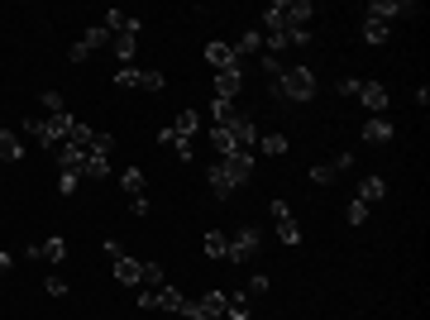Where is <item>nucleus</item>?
Segmentation results:
<instances>
[{"label": "nucleus", "instance_id": "nucleus-20", "mask_svg": "<svg viewBox=\"0 0 430 320\" xmlns=\"http://www.w3.org/2000/svg\"><path fill=\"white\" fill-rule=\"evenodd\" d=\"M115 277H120L125 287H139V282H143V263H139V258H129V254H120V258H115Z\"/></svg>", "mask_w": 430, "mask_h": 320}, {"label": "nucleus", "instance_id": "nucleus-30", "mask_svg": "<svg viewBox=\"0 0 430 320\" xmlns=\"http://www.w3.org/2000/svg\"><path fill=\"white\" fill-rule=\"evenodd\" d=\"M244 53H263V33H258V29H249V33L235 43V58H244Z\"/></svg>", "mask_w": 430, "mask_h": 320}, {"label": "nucleus", "instance_id": "nucleus-7", "mask_svg": "<svg viewBox=\"0 0 430 320\" xmlns=\"http://www.w3.org/2000/svg\"><path fill=\"white\" fill-rule=\"evenodd\" d=\"M120 187H125V196H129V210H134V215H148V196H143V172L139 167H125V172H120Z\"/></svg>", "mask_w": 430, "mask_h": 320}, {"label": "nucleus", "instance_id": "nucleus-14", "mask_svg": "<svg viewBox=\"0 0 430 320\" xmlns=\"http://www.w3.org/2000/svg\"><path fill=\"white\" fill-rule=\"evenodd\" d=\"M29 258L34 263H39V258H43V263H63L67 258V239L63 234H48L43 244H29Z\"/></svg>", "mask_w": 430, "mask_h": 320}, {"label": "nucleus", "instance_id": "nucleus-42", "mask_svg": "<svg viewBox=\"0 0 430 320\" xmlns=\"http://www.w3.org/2000/svg\"><path fill=\"white\" fill-rule=\"evenodd\" d=\"M292 43H297V48L311 43V29H287V48H292Z\"/></svg>", "mask_w": 430, "mask_h": 320}, {"label": "nucleus", "instance_id": "nucleus-10", "mask_svg": "<svg viewBox=\"0 0 430 320\" xmlns=\"http://www.w3.org/2000/svg\"><path fill=\"white\" fill-rule=\"evenodd\" d=\"M230 134H235V144H239V153H254L258 148V125L254 120H249V115H235V120H230Z\"/></svg>", "mask_w": 430, "mask_h": 320}, {"label": "nucleus", "instance_id": "nucleus-35", "mask_svg": "<svg viewBox=\"0 0 430 320\" xmlns=\"http://www.w3.org/2000/svg\"><path fill=\"white\" fill-rule=\"evenodd\" d=\"M344 220H349L354 229H359V224L368 220V201H359V196H354V201H349V215H344Z\"/></svg>", "mask_w": 430, "mask_h": 320}, {"label": "nucleus", "instance_id": "nucleus-8", "mask_svg": "<svg viewBox=\"0 0 430 320\" xmlns=\"http://www.w3.org/2000/svg\"><path fill=\"white\" fill-rule=\"evenodd\" d=\"M106 43H111V29H106V24H91V29L72 43V63H86V58H91L96 48H106Z\"/></svg>", "mask_w": 430, "mask_h": 320}, {"label": "nucleus", "instance_id": "nucleus-4", "mask_svg": "<svg viewBox=\"0 0 430 320\" xmlns=\"http://www.w3.org/2000/svg\"><path fill=\"white\" fill-rule=\"evenodd\" d=\"M258 249H263V229H258V224H244V229H239L235 239H230L225 258H230V263H249V258H254Z\"/></svg>", "mask_w": 430, "mask_h": 320}, {"label": "nucleus", "instance_id": "nucleus-27", "mask_svg": "<svg viewBox=\"0 0 430 320\" xmlns=\"http://www.w3.org/2000/svg\"><path fill=\"white\" fill-rule=\"evenodd\" d=\"M201 244H206L210 258H225V249H230V234H225V229H206V239H201Z\"/></svg>", "mask_w": 430, "mask_h": 320}, {"label": "nucleus", "instance_id": "nucleus-22", "mask_svg": "<svg viewBox=\"0 0 430 320\" xmlns=\"http://www.w3.org/2000/svg\"><path fill=\"white\" fill-rule=\"evenodd\" d=\"M210 144H215V153H220V158H235V153H239L235 134H230L225 125H215V129H210Z\"/></svg>", "mask_w": 430, "mask_h": 320}, {"label": "nucleus", "instance_id": "nucleus-33", "mask_svg": "<svg viewBox=\"0 0 430 320\" xmlns=\"http://www.w3.org/2000/svg\"><path fill=\"white\" fill-rule=\"evenodd\" d=\"M210 115H215V125H230V120H235V100H210Z\"/></svg>", "mask_w": 430, "mask_h": 320}, {"label": "nucleus", "instance_id": "nucleus-1", "mask_svg": "<svg viewBox=\"0 0 430 320\" xmlns=\"http://www.w3.org/2000/svg\"><path fill=\"white\" fill-rule=\"evenodd\" d=\"M206 177H210V192L220 196V201H230V196L254 177V153H235V158H220L215 167H206Z\"/></svg>", "mask_w": 430, "mask_h": 320}, {"label": "nucleus", "instance_id": "nucleus-17", "mask_svg": "<svg viewBox=\"0 0 430 320\" xmlns=\"http://www.w3.org/2000/svg\"><path fill=\"white\" fill-rule=\"evenodd\" d=\"M206 63L215 67V72H225V67H239V58H235V48H230L225 38H210L206 43Z\"/></svg>", "mask_w": 430, "mask_h": 320}, {"label": "nucleus", "instance_id": "nucleus-28", "mask_svg": "<svg viewBox=\"0 0 430 320\" xmlns=\"http://www.w3.org/2000/svg\"><path fill=\"white\" fill-rule=\"evenodd\" d=\"M143 77H148V72H139V67H120V72H115V86H120V91H134V86H143Z\"/></svg>", "mask_w": 430, "mask_h": 320}, {"label": "nucleus", "instance_id": "nucleus-43", "mask_svg": "<svg viewBox=\"0 0 430 320\" xmlns=\"http://www.w3.org/2000/svg\"><path fill=\"white\" fill-rule=\"evenodd\" d=\"M339 96H354V100H359V81H354V77H339Z\"/></svg>", "mask_w": 430, "mask_h": 320}, {"label": "nucleus", "instance_id": "nucleus-5", "mask_svg": "<svg viewBox=\"0 0 430 320\" xmlns=\"http://www.w3.org/2000/svg\"><path fill=\"white\" fill-rule=\"evenodd\" d=\"M416 15H421L416 0H373L368 5V19H378V24H387V19H416Z\"/></svg>", "mask_w": 430, "mask_h": 320}, {"label": "nucleus", "instance_id": "nucleus-32", "mask_svg": "<svg viewBox=\"0 0 430 320\" xmlns=\"http://www.w3.org/2000/svg\"><path fill=\"white\" fill-rule=\"evenodd\" d=\"M263 291H268V277H263V272H254V277L244 282V291H239V296H244V301H254V296H263Z\"/></svg>", "mask_w": 430, "mask_h": 320}, {"label": "nucleus", "instance_id": "nucleus-15", "mask_svg": "<svg viewBox=\"0 0 430 320\" xmlns=\"http://www.w3.org/2000/svg\"><path fill=\"white\" fill-rule=\"evenodd\" d=\"M359 100H364L373 115H382L387 110V100H392V91H387L382 81H359Z\"/></svg>", "mask_w": 430, "mask_h": 320}, {"label": "nucleus", "instance_id": "nucleus-11", "mask_svg": "<svg viewBox=\"0 0 430 320\" xmlns=\"http://www.w3.org/2000/svg\"><path fill=\"white\" fill-rule=\"evenodd\" d=\"M244 91V67H225L215 72V100H235Z\"/></svg>", "mask_w": 430, "mask_h": 320}, {"label": "nucleus", "instance_id": "nucleus-41", "mask_svg": "<svg viewBox=\"0 0 430 320\" xmlns=\"http://www.w3.org/2000/svg\"><path fill=\"white\" fill-rule=\"evenodd\" d=\"M43 287H48V296H67V277H58V272H53Z\"/></svg>", "mask_w": 430, "mask_h": 320}, {"label": "nucleus", "instance_id": "nucleus-6", "mask_svg": "<svg viewBox=\"0 0 430 320\" xmlns=\"http://www.w3.org/2000/svg\"><path fill=\"white\" fill-rule=\"evenodd\" d=\"M272 229H277L282 244H302V224H297V215H292L287 201H272Z\"/></svg>", "mask_w": 430, "mask_h": 320}, {"label": "nucleus", "instance_id": "nucleus-26", "mask_svg": "<svg viewBox=\"0 0 430 320\" xmlns=\"http://www.w3.org/2000/svg\"><path fill=\"white\" fill-rule=\"evenodd\" d=\"M258 153H268V158H282V153H287V134H258Z\"/></svg>", "mask_w": 430, "mask_h": 320}, {"label": "nucleus", "instance_id": "nucleus-13", "mask_svg": "<svg viewBox=\"0 0 430 320\" xmlns=\"http://www.w3.org/2000/svg\"><path fill=\"white\" fill-rule=\"evenodd\" d=\"M311 15H316V5H311V0H282L287 29H311Z\"/></svg>", "mask_w": 430, "mask_h": 320}, {"label": "nucleus", "instance_id": "nucleus-2", "mask_svg": "<svg viewBox=\"0 0 430 320\" xmlns=\"http://www.w3.org/2000/svg\"><path fill=\"white\" fill-rule=\"evenodd\" d=\"M272 81H277L272 91L282 100H311L316 96V72H311V67H282Z\"/></svg>", "mask_w": 430, "mask_h": 320}, {"label": "nucleus", "instance_id": "nucleus-29", "mask_svg": "<svg viewBox=\"0 0 430 320\" xmlns=\"http://www.w3.org/2000/svg\"><path fill=\"white\" fill-rule=\"evenodd\" d=\"M111 33H120V29H129V24H139V15H125V10H106V19H101Z\"/></svg>", "mask_w": 430, "mask_h": 320}, {"label": "nucleus", "instance_id": "nucleus-38", "mask_svg": "<svg viewBox=\"0 0 430 320\" xmlns=\"http://www.w3.org/2000/svg\"><path fill=\"white\" fill-rule=\"evenodd\" d=\"M173 153L182 162H191V153H196V139H173Z\"/></svg>", "mask_w": 430, "mask_h": 320}, {"label": "nucleus", "instance_id": "nucleus-19", "mask_svg": "<svg viewBox=\"0 0 430 320\" xmlns=\"http://www.w3.org/2000/svg\"><path fill=\"white\" fill-rule=\"evenodd\" d=\"M359 134H364V144H392V134H397V129L387 125V115H373Z\"/></svg>", "mask_w": 430, "mask_h": 320}, {"label": "nucleus", "instance_id": "nucleus-44", "mask_svg": "<svg viewBox=\"0 0 430 320\" xmlns=\"http://www.w3.org/2000/svg\"><path fill=\"white\" fill-rule=\"evenodd\" d=\"M10 268H15V258H10V254H5V249H0V277H5V272H10Z\"/></svg>", "mask_w": 430, "mask_h": 320}, {"label": "nucleus", "instance_id": "nucleus-25", "mask_svg": "<svg viewBox=\"0 0 430 320\" xmlns=\"http://www.w3.org/2000/svg\"><path fill=\"white\" fill-rule=\"evenodd\" d=\"M382 196H387V182H382L378 172L364 177V187H359V201H368V206H373V201H382Z\"/></svg>", "mask_w": 430, "mask_h": 320}, {"label": "nucleus", "instance_id": "nucleus-36", "mask_svg": "<svg viewBox=\"0 0 430 320\" xmlns=\"http://www.w3.org/2000/svg\"><path fill=\"white\" fill-rule=\"evenodd\" d=\"M225 320H249V301H244V296H230V311H225Z\"/></svg>", "mask_w": 430, "mask_h": 320}, {"label": "nucleus", "instance_id": "nucleus-12", "mask_svg": "<svg viewBox=\"0 0 430 320\" xmlns=\"http://www.w3.org/2000/svg\"><path fill=\"white\" fill-rule=\"evenodd\" d=\"M139 29H143V19L129 24V29H120V33H111V48H115V58H120V67L134 63V38H139Z\"/></svg>", "mask_w": 430, "mask_h": 320}, {"label": "nucleus", "instance_id": "nucleus-23", "mask_svg": "<svg viewBox=\"0 0 430 320\" xmlns=\"http://www.w3.org/2000/svg\"><path fill=\"white\" fill-rule=\"evenodd\" d=\"M81 177H111V153H86V167H81Z\"/></svg>", "mask_w": 430, "mask_h": 320}, {"label": "nucleus", "instance_id": "nucleus-37", "mask_svg": "<svg viewBox=\"0 0 430 320\" xmlns=\"http://www.w3.org/2000/svg\"><path fill=\"white\" fill-rule=\"evenodd\" d=\"M143 282H148V291L163 287V263H143Z\"/></svg>", "mask_w": 430, "mask_h": 320}, {"label": "nucleus", "instance_id": "nucleus-3", "mask_svg": "<svg viewBox=\"0 0 430 320\" xmlns=\"http://www.w3.org/2000/svg\"><path fill=\"white\" fill-rule=\"evenodd\" d=\"M139 306H143V311H173V316H182V311H187V296L163 282V287H153V291L143 287L139 291Z\"/></svg>", "mask_w": 430, "mask_h": 320}, {"label": "nucleus", "instance_id": "nucleus-16", "mask_svg": "<svg viewBox=\"0 0 430 320\" xmlns=\"http://www.w3.org/2000/svg\"><path fill=\"white\" fill-rule=\"evenodd\" d=\"M349 167H354V158H349V153H339V158H330V162H320V167H311V182H316V187H330L334 177L349 172Z\"/></svg>", "mask_w": 430, "mask_h": 320}, {"label": "nucleus", "instance_id": "nucleus-40", "mask_svg": "<svg viewBox=\"0 0 430 320\" xmlns=\"http://www.w3.org/2000/svg\"><path fill=\"white\" fill-rule=\"evenodd\" d=\"M77 182H81V172H63V177H58V192L72 196V192H77Z\"/></svg>", "mask_w": 430, "mask_h": 320}, {"label": "nucleus", "instance_id": "nucleus-21", "mask_svg": "<svg viewBox=\"0 0 430 320\" xmlns=\"http://www.w3.org/2000/svg\"><path fill=\"white\" fill-rule=\"evenodd\" d=\"M0 158H5V162H19V158H24V144H19L15 129H0Z\"/></svg>", "mask_w": 430, "mask_h": 320}, {"label": "nucleus", "instance_id": "nucleus-34", "mask_svg": "<svg viewBox=\"0 0 430 320\" xmlns=\"http://www.w3.org/2000/svg\"><path fill=\"white\" fill-rule=\"evenodd\" d=\"M111 148H115V134L96 129V134H91V148H86V153H111Z\"/></svg>", "mask_w": 430, "mask_h": 320}, {"label": "nucleus", "instance_id": "nucleus-18", "mask_svg": "<svg viewBox=\"0 0 430 320\" xmlns=\"http://www.w3.org/2000/svg\"><path fill=\"white\" fill-rule=\"evenodd\" d=\"M53 158H58V167H63V172H81V167H86V148L58 144V148H53Z\"/></svg>", "mask_w": 430, "mask_h": 320}, {"label": "nucleus", "instance_id": "nucleus-45", "mask_svg": "<svg viewBox=\"0 0 430 320\" xmlns=\"http://www.w3.org/2000/svg\"><path fill=\"white\" fill-rule=\"evenodd\" d=\"M196 320H215V316H196Z\"/></svg>", "mask_w": 430, "mask_h": 320}, {"label": "nucleus", "instance_id": "nucleus-31", "mask_svg": "<svg viewBox=\"0 0 430 320\" xmlns=\"http://www.w3.org/2000/svg\"><path fill=\"white\" fill-rule=\"evenodd\" d=\"M364 43H387V24H378V19H364Z\"/></svg>", "mask_w": 430, "mask_h": 320}, {"label": "nucleus", "instance_id": "nucleus-39", "mask_svg": "<svg viewBox=\"0 0 430 320\" xmlns=\"http://www.w3.org/2000/svg\"><path fill=\"white\" fill-rule=\"evenodd\" d=\"M43 105H48V115H63L67 105H63V91H43Z\"/></svg>", "mask_w": 430, "mask_h": 320}, {"label": "nucleus", "instance_id": "nucleus-9", "mask_svg": "<svg viewBox=\"0 0 430 320\" xmlns=\"http://www.w3.org/2000/svg\"><path fill=\"white\" fill-rule=\"evenodd\" d=\"M24 134H29V139H34L39 148H48V153H53L58 144H67L63 134L53 129V120H24Z\"/></svg>", "mask_w": 430, "mask_h": 320}, {"label": "nucleus", "instance_id": "nucleus-24", "mask_svg": "<svg viewBox=\"0 0 430 320\" xmlns=\"http://www.w3.org/2000/svg\"><path fill=\"white\" fill-rule=\"evenodd\" d=\"M196 129H201V115L182 110V115H177V125H173V134H177V139H196Z\"/></svg>", "mask_w": 430, "mask_h": 320}]
</instances>
